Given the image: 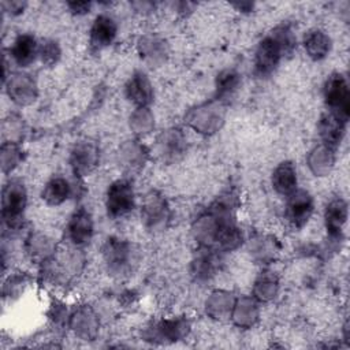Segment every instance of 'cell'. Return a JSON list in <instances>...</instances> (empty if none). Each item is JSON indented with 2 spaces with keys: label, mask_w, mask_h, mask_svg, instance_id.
Wrapping results in <instances>:
<instances>
[{
  "label": "cell",
  "mask_w": 350,
  "mask_h": 350,
  "mask_svg": "<svg viewBox=\"0 0 350 350\" xmlns=\"http://www.w3.org/2000/svg\"><path fill=\"white\" fill-rule=\"evenodd\" d=\"M295 44L297 38L288 25L275 27L260 41L256 49L254 74L260 78L269 77L279 66L282 57L293 52Z\"/></svg>",
  "instance_id": "obj_1"
},
{
  "label": "cell",
  "mask_w": 350,
  "mask_h": 350,
  "mask_svg": "<svg viewBox=\"0 0 350 350\" xmlns=\"http://www.w3.org/2000/svg\"><path fill=\"white\" fill-rule=\"evenodd\" d=\"M27 205V191L22 180L10 179L1 194V216L3 221L10 228H16L23 219Z\"/></svg>",
  "instance_id": "obj_2"
},
{
  "label": "cell",
  "mask_w": 350,
  "mask_h": 350,
  "mask_svg": "<svg viewBox=\"0 0 350 350\" xmlns=\"http://www.w3.org/2000/svg\"><path fill=\"white\" fill-rule=\"evenodd\" d=\"M103 256L108 271L118 276L127 275L137 264V253L134 246L120 239H108L103 247Z\"/></svg>",
  "instance_id": "obj_3"
},
{
  "label": "cell",
  "mask_w": 350,
  "mask_h": 350,
  "mask_svg": "<svg viewBox=\"0 0 350 350\" xmlns=\"http://www.w3.org/2000/svg\"><path fill=\"white\" fill-rule=\"evenodd\" d=\"M324 100L329 112L347 122L350 115V92L340 72L331 74L324 83Z\"/></svg>",
  "instance_id": "obj_4"
},
{
  "label": "cell",
  "mask_w": 350,
  "mask_h": 350,
  "mask_svg": "<svg viewBox=\"0 0 350 350\" xmlns=\"http://www.w3.org/2000/svg\"><path fill=\"white\" fill-rule=\"evenodd\" d=\"M135 206V193L129 179L113 180L105 194V208L108 216L119 219L129 215Z\"/></svg>",
  "instance_id": "obj_5"
},
{
  "label": "cell",
  "mask_w": 350,
  "mask_h": 350,
  "mask_svg": "<svg viewBox=\"0 0 350 350\" xmlns=\"http://www.w3.org/2000/svg\"><path fill=\"white\" fill-rule=\"evenodd\" d=\"M314 209L313 197L306 190H295L287 196L284 216L294 228H302L310 219Z\"/></svg>",
  "instance_id": "obj_6"
},
{
  "label": "cell",
  "mask_w": 350,
  "mask_h": 350,
  "mask_svg": "<svg viewBox=\"0 0 350 350\" xmlns=\"http://www.w3.org/2000/svg\"><path fill=\"white\" fill-rule=\"evenodd\" d=\"M93 237V219L85 208H78L67 224V239L74 247H82Z\"/></svg>",
  "instance_id": "obj_7"
},
{
  "label": "cell",
  "mask_w": 350,
  "mask_h": 350,
  "mask_svg": "<svg viewBox=\"0 0 350 350\" xmlns=\"http://www.w3.org/2000/svg\"><path fill=\"white\" fill-rule=\"evenodd\" d=\"M116 33H118L116 22L109 15H105V14L97 15L90 27L89 42L92 49L101 51L109 46L113 42Z\"/></svg>",
  "instance_id": "obj_8"
},
{
  "label": "cell",
  "mask_w": 350,
  "mask_h": 350,
  "mask_svg": "<svg viewBox=\"0 0 350 350\" xmlns=\"http://www.w3.org/2000/svg\"><path fill=\"white\" fill-rule=\"evenodd\" d=\"M141 216L145 221V226L149 227L150 230L164 227L168 219V206L165 200L161 196H157L156 193L148 194L144 201Z\"/></svg>",
  "instance_id": "obj_9"
},
{
  "label": "cell",
  "mask_w": 350,
  "mask_h": 350,
  "mask_svg": "<svg viewBox=\"0 0 350 350\" xmlns=\"http://www.w3.org/2000/svg\"><path fill=\"white\" fill-rule=\"evenodd\" d=\"M38 52L40 44L36 37L29 33L19 34L10 48V55L19 67H29L38 56Z\"/></svg>",
  "instance_id": "obj_10"
},
{
  "label": "cell",
  "mask_w": 350,
  "mask_h": 350,
  "mask_svg": "<svg viewBox=\"0 0 350 350\" xmlns=\"http://www.w3.org/2000/svg\"><path fill=\"white\" fill-rule=\"evenodd\" d=\"M346 123L347 122L342 120L340 118H338L329 111L323 113L319 129H320V137L324 145L327 146V149H335L338 145H340V141L345 134Z\"/></svg>",
  "instance_id": "obj_11"
},
{
  "label": "cell",
  "mask_w": 350,
  "mask_h": 350,
  "mask_svg": "<svg viewBox=\"0 0 350 350\" xmlns=\"http://www.w3.org/2000/svg\"><path fill=\"white\" fill-rule=\"evenodd\" d=\"M126 96L138 107H146L152 103L153 90L144 72H135L126 85Z\"/></svg>",
  "instance_id": "obj_12"
},
{
  "label": "cell",
  "mask_w": 350,
  "mask_h": 350,
  "mask_svg": "<svg viewBox=\"0 0 350 350\" xmlns=\"http://www.w3.org/2000/svg\"><path fill=\"white\" fill-rule=\"evenodd\" d=\"M297 170L291 161H282L273 170L272 186L280 196H290L297 190Z\"/></svg>",
  "instance_id": "obj_13"
},
{
  "label": "cell",
  "mask_w": 350,
  "mask_h": 350,
  "mask_svg": "<svg viewBox=\"0 0 350 350\" xmlns=\"http://www.w3.org/2000/svg\"><path fill=\"white\" fill-rule=\"evenodd\" d=\"M324 219L328 234L336 239L347 219V204L342 198L332 200L325 208Z\"/></svg>",
  "instance_id": "obj_14"
},
{
  "label": "cell",
  "mask_w": 350,
  "mask_h": 350,
  "mask_svg": "<svg viewBox=\"0 0 350 350\" xmlns=\"http://www.w3.org/2000/svg\"><path fill=\"white\" fill-rule=\"evenodd\" d=\"M304 46L309 57L313 60H321L328 55L331 49V40L324 31L313 29L305 34Z\"/></svg>",
  "instance_id": "obj_15"
},
{
  "label": "cell",
  "mask_w": 350,
  "mask_h": 350,
  "mask_svg": "<svg viewBox=\"0 0 350 350\" xmlns=\"http://www.w3.org/2000/svg\"><path fill=\"white\" fill-rule=\"evenodd\" d=\"M71 194V186L68 180L63 176L51 178L42 189L41 197L48 205H60L63 204Z\"/></svg>",
  "instance_id": "obj_16"
},
{
  "label": "cell",
  "mask_w": 350,
  "mask_h": 350,
  "mask_svg": "<svg viewBox=\"0 0 350 350\" xmlns=\"http://www.w3.org/2000/svg\"><path fill=\"white\" fill-rule=\"evenodd\" d=\"M96 163V148L92 144L82 142L75 145L71 152V167L75 175L88 174Z\"/></svg>",
  "instance_id": "obj_17"
},
{
  "label": "cell",
  "mask_w": 350,
  "mask_h": 350,
  "mask_svg": "<svg viewBox=\"0 0 350 350\" xmlns=\"http://www.w3.org/2000/svg\"><path fill=\"white\" fill-rule=\"evenodd\" d=\"M38 57L41 59V62L44 64L53 66L60 57V49H59L57 42H55L53 40H46L45 42H42L40 45Z\"/></svg>",
  "instance_id": "obj_18"
},
{
  "label": "cell",
  "mask_w": 350,
  "mask_h": 350,
  "mask_svg": "<svg viewBox=\"0 0 350 350\" xmlns=\"http://www.w3.org/2000/svg\"><path fill=\"white\" fill-rule=\"evenodd\" d=\"M238 85V75L234 71H224L217 77V96L224 97L231 94Z\"/></svg>",
  "instance_id": "obj_19"
},
{
  "label": "cell",
  "mask_w": 350,
  "mask_h": 350,
  "mask_svg": "<svg viewBox=\"0 0 350 350\" xmlns=\"http://www.w3.org/2000/svg\"><path fill=\"white\" fill-rule=\"evenodd\" d=\"M67 5H68L70 11H72L77 15H82V14L89 12L90 7H92V4L86 3V1H72V3H68Z\"/></svg>",
  "instance_id": "obj_20"
}]
</instances>
